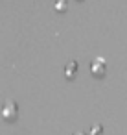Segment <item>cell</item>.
I'll return each instance as SVG.
<instances>
[{"label":"cell","mask_w":127,"mask_h":135,"mask_svg":"<svg viewBox=\"0 0 127 135\" xmlns=\"http://www.w3.org/2000/svg\"><path fill=\"white\" fill-rule=\"evenodd\" d=\"M90 70H92V74H94V76H98V78L105 76V61H103L101 57H99V59H96V61L92 63Z\"/></svg>","instance_id":"1"},{"label":"cell","mask_w":127,"mask_h":135,"mask_svg":"<svg viewBox=\"0 0 127 135\" xmlns=\"http://www.w3.org/2000/svg\"><path fill=\"white\" fill-rule=\"evenodd\" d=\"M76 70H77V63H76V61H72V63L66 67V76H68V78H74V76H76V74H74Z\"/></svg>","instance_id":"2"},{"label":"cell","mask_w":127,"mask_h":135,"mask_svg":"<svg viewBox=\"0 0 127 135\" xmlns=\"http://www.w3.org/2000/svg\"><path fill=\"white\" fill-rule=\"evenodd\" d=\"M55 9L57 11H66V0H59L55 4Z\"/></svg>","instance_id":"3"},{"label":"cell","mask_w":127,"mask_h":135,"mask_svg":"<svg viewBox=\"0 0 127 135\" xmlns=\"http://www.w3.org/2000/svg\"><path fill=\"white\" fill-rule=\"evenodd\" d=\"M90 135H101V126L94 124V126H92V131H90Z\"/></svg>","instance_id":"4"},{"label":"cell","mask_w":127,"mask_h":135,"mask_svg":"<svg viewBox=\"0 0 127 135\" xmlns=\"http://www.w3.org/2000/svg\"><path fill=\"white\" fill-rule=\"evenodd\" d=\"M77 135H81V133H77Z\"/></svg>","instance_id":"5"}]
</instances>
